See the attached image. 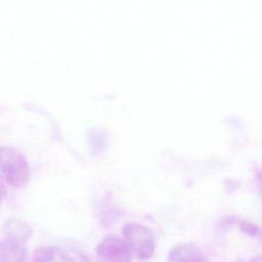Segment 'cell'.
<instances>
[{"instance_id": "obj_1", "label": "cell", "mask_w": 262, "mask_h": 262, "mask_svg": "<svg viewBox=\"0 0 262 262\" xmlns=\"http://www.w3.org/2000/svg\"><path fill=\"white\" fill-rule=\"evenodd\" d=\"M122 233L136 258L147 260L152 257L156 249V239L149 227L137 222H129L123 226Z\"/></svg>"}, {"instance_id": "obj_2", "label": "cell", "mask_w": 262, "mask_h": 262, "mask_svg": "<svg viewBox=\"0 0 262 262\" xmlns=\"http://www.w3.org/2000/svg\"><path fill=\"white\" fill-rule=\"evenodd\" d=\"M1 172L7 183L15 188L24 187L31 178L30 167L26 159L12 148L1 149Z\"/></svg>"}, {"instance_id": "obj_3", "label": "cell", "mask_w": 262, "mask_h": 262, "mask_svg": "<svg viewBox=\"0 0 262 262\" xmlns=\"http://www.w3.org/2000/svg\"><path fill=\"white\" fill-rule=\"evenodd\" d=\"M96 257L99 262H131L132 252L124 238L110 234L96 246Z\"/></svg>"}, {"instance_id": "obj_4", "label": "cell", "mask_w": 262, "mask_h": 262, "mask_svg": "<svg viewBox=\"0 0 262 262\" xmlns=\"http://www.w3.org/2000/svg\"><path fill=\"white\" fill-rule=\"evenodd\" d=\"M168 262H209L205 252L193 243H183L170 249Z\"/></svg>"}, {"instance_id": "obj_5", "label": "cell", "mask_w": 262, "mask_h": 262, "mask_svg": "<svg viewBox=\"0 0 262 262\" xmlns=\"http://www.w3.org/2000/svg\"><path fill=\"white\" fill-rule=\"evenodd\" d=\"M27 249L24 243L3 237L0 244V262H26Z\"/></svg>"}, {"instance_id": "obj_6", "label": "cell", "mask_w": 262, "mask_h": 262, "mask_svg": "<svg viewBox=\"0 0 262 262\" xmlns=\"http://www.w3.org/2000/svg\"><path fill=\"white\" fill-rule=\"evenodd\" d=\"M32 235L31 226L20 219H9L3 225V237L26 243Z\"/></svg>"}, {"instance_id": "obj_7", "label": "cell", "mask_w": 262, "mask_h": 262, "mask_svg": "<svg viewBox=\"0 0 262 262\" xmlns=\"http://www.w3.org/2000/svg\"><path fill=\"white\" fill-rule=\"evenodd\" d=\"M35 262H74V260L56 247H45L38 251Z\"/></svg>"}, {"instance_id": "obj_8", "label": "cell", "mask_w": 262, "mask_h": 262, "mask_svg": "<svg viewBox=\"0 0 262 262\" xmlns=\"http://www.w3.org/2000/svg\"><path fill=\"white\" fill-rule=\"evenodd\" d=\"M238 227L244 233H246L247 235L252 236V237L257 236L260 232L259 227L255 223H253L251 221H248V220H239L238 221Z\"/></svg>"}, {"instance_id": "obj_9", "label": "cell", "mask_w": 262, "mask_h": 262, "mask_svg": "<svg viewBox=\"0 0 262 262\" xmlns=\"http://www.w3.org/2000/svg\"><path fill=\"white\" fill-rule=\"evenodd\" d=\"M238 262H262V255H258V256L252 257L249 260H242V261H238Z\"/></svg>"}, {"instance_id": "obj_10", "label": "cell", "mask_w": 262, "mask_h": 262, "mask_svg": "<svg viewBox=\"0 0 262 262\" xmlns=\"http://www.w3.org/2000/svg\"><path fill=\"white\" fill-rule=\"evenodd\" d=\"M259 183H260V188H261V192H262V172L259 175Z\"/></svg>"}]
</instances>
